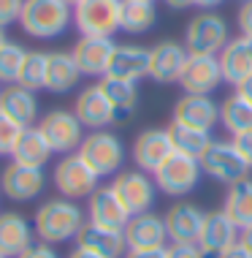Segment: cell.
I'll use <instances>...</instances> for the list:
<instances>
[{"instance_id":"cell-30","label":"cell","mask_w":252,"mask_h":258,"mask_svg":"<svg viewBox=\"0 0 252 258\" xmlns=\"http://www.w3.org/2000/svg\"><path fill=\"white\" fill-rule=\"evenodd\" d=\"M98 85L103 87L106 98L111 101V106L117 111V122L128 120L138 106V87L136 82H125V79H114V76H103Z\"/></svg>"},{"instance_id":"cell-48","label":"cell","mask_w":252,"mask_h":258,"mask_svg":"<svg viewBox=\"0 0 252 258\" xmlns=\"http://www.w3.org/2000/svg\"><path fill=\"white\" fill-rule=\"evenodd\" d=\"M220 3H222V0H195V6H201L204 11H209V9H217Z\"/></svg>"},{"instance_id":"cell-4","label":"cell","mask_w":252,"mask_h":258,"mask_svg":"<svg viewBox=\"0 0 252 258\" xmlns=\"http://www.w3.org/2000/svg\"><path fill=\"white\" fill-rule=\"evenodd\" d=\"M79 155L87 160V166L98 177H109V174H120L125 163V144L122 139L111 131H93L81 139Z\"/></svg>"},{"instance_id":"cell-21","label":"cell","mask_w":252,"mask_h":258,"mask_svg":"<svg viewBox=\"0 0 252 258\" xmlns=\"http://www.w3.org/2000/svg\"><path fill=\"white\" fill-rule=\"evenodd\" d=\"M236 242H239V226L222 209L206 212L204 228H201V236H198V247L204 253H222V250L233 247Z\"/></svg>"},{"instance_id":"cell-15","label":"cell","mask_w":252,"mask_h":258,"mask_svg":"<svg viewBox=\"0 0 252 258\" xmlns=\"http://www.w3.org/2000/svg\"><path fill=\"white\" fill-rule=\"evenodd\" d=\"M46 185L44 169H36V166H25V163H9L0 174V190L6 193L11 201H30L41 196Z\"/></svg>"},{"instance_id":"cell-17","label":"cell","mask_w":252,"mask_h":258,"mask_svg":"<svg viewBox=\"0 0 252 258\" xmlns=\"http://www.w3.org/2000/svg\"><path fill=\"white\" fill-rule=\"evenodd\" d=\"M204 218H206V212L198 204L177 201V204L163 215L168 242H190V245H198L201 228H204Z\"/></svg>"},{"instance_id":"cell-31","label":"cell","mask_w":252,"mask_h":258,"mask_svg":"<svg viewBox=\"0 0 252 258\" xmlns=\"http://www.w3.org/2000/svg\"><path fill=\"white\" fill-rule=\"evenodd\" d=\"M220 122L225 125V131H230V136L247 134L252 131V103L241 93L228 95L220 103Z\"/></svg>"},{"instance_id":"cell-26","label":"cell","mask_w":252,"mask_h":258,"mask_svg":"<svg viewBox=\"0 0 252 258\" xmlns=\"http://www.w3.org/2000/svg\"><path fill=\"white\" fill-rule=\"evenodd\" d=\"M0 111L17 120L19 125L30 128L38 117V98L33 90L22 85H9L6 90H0Z\"/></svg>"},{"instance_id":"cell-20","label":"cell","mask_w":252,"mask_h":258,"mask_svg":"<svg viewBox=\"0 0 252 258\" xmlns=\"http://www.w3.org/2000/svg\"><path fill=\"white\" fill-rule=\"evenodd\" d=\"M114 41L111 38H87L81 36V41L73 46V60L79 66L81 76H106L111 66V54H114Z\"/></svg>"},{"instance_id":"cell-51","label":"cell","mask_w":252,"mask_h":258,"mask_svg":"<svg viewBox=\"0 0 252 258\" xmlns=\"http://www.w3.org/2000/svg\"><path fill=\"white\" fill-rule=\"evenodd\" d=\"M149 3H155V0H149Z\"/></svg>"},{"instance_id":"cell-41","label":"cell","mask_w":252,"mask_h":258,"mask_svg":"<svg viewBox=\"0 0 252 258\" xmlns=\"http://www.w3.org/2000/svg\"><path fill=\"white\" fill-rule=\"evenodd\" d=\"M239 27L241 36H252V0H244L239 9Z\"/></svg>"},{"instance_id":"cell-5","label":"cell","mask_w":252,"mask_h":258,"mask_svg":"<svg viewBox=\"0 0 252 258\" xmlns=\"http://www.w3.org/2000/svg\"><path fill=\"white\" fill-rule=\"evenodd\" d=\"M201 174H204V169H201L198 158H190L185 152L174 150L165 158V163L155 171V185L165 196H185V193H190L198 185Z\"/></svg>"},{"instance_id":"cell-44","label":"cell","mask_w":252,"mask_h":258,"mask_svg":"<svg viewBox=\"0 0 252 258\" xmlns=\"http://www.w3.org/2000/svg\"><path fill=\"white\" fill-rule=\"evenodd\" d=\"M68 258H103L101 253H95V250L84 247V245H76L71 253H68Z\"/></svg>"},{"instance_id":"cell-49","label":"cell","mask_w":252,"mask_h":258,"mask_svg":"<svg viewBox=\"0 0 252 258\" xmlns=\"http://www.w3.org/2000/svg\"><path fill=\"white\" fill-rule=\"evenodd\" d=\"M6 41H9V38H6V30H3V27H0V49H3V46H6Z\"/></svg>"},{"instance_id":"cell-52","label":"cell","mask_w":252,"mask_h":258,"mask_svg":"<svg viewBox=\"0 0 252 258\" xmlns=\"http://www.w3.org/2000/svg\"><path fill=\"white\" fill-rule=\"evenodd\" d=\"M0 258H3V255H0Z\"/></svg>"},{"instance_id":"cell-47","label":"cell","mask_w":252,"mask_h":258,"mask_svg":"<svg viewBox=\"0 0 252 258\" xmlns=\"http://www.w3.org/2000/svg\"><path fill=\"white\" fill-rule=\"evenodd\" d=\"M165 6H171V9L182 11V9H187V6H195V0H165Z\"/></svg>"},{"instance_id":"cell-13","label":"cell","mask_w":252,"mask_h":258,"mask_svg":"<svg viewBox=\"0 0 252 258\" xmlns=\"http://www.w3.org/2000/svg\"><path fill=\"white\" fill-rule=\"evenodd\" d=\"M190 57L185 44L177 41H160L157 46L149 49V79L157 85H174L179 82L182 71H185V62Z\"/></svg>"},{"instance_id":"cell-23","label":"cell","mask_w":252,"mask_h":258,"mask_svg":"<svg viewBox=\"0 0 252 258\" xmlns=\"http://www.w3.org/2000/svg\"><path fill=\"white\" fill-rule=\"evenodd\" d=\"M149 74V49L136 44H117L114 54H111V66L106 76L125 82H138Z\"/></svg>"},{"instance_id":"cell-6","label":"cell","mask_w":252,"mask_h":258,"mask_svg":"<svg viewBox=\"0 0 252 258\" xmlns=\"http://www.w3.org/2000/svg\"><path fill=\"white\" fill-rule=\"evenodd\" d=\"M228 41V25L220 14L204 11L187 22L185 46L190 54H220Z\"/></svg>"},{"instance_id":"cell-42","label":"cell","mask_w":252,"mask_h":258,"mask_svg":"<svg viewBox=\"0 0 252 258\" xmlns=\"http://www.w3.org/2000/svg\"><path fill=\"white\" fill-rule=\"evenodd\" d=\"M204 258H252V253L241 245V242H236L233 247L222 250V253H204Z\"/></svg>"},{"instance_id":"cell-3","label":"cell","mask_w":252,"mask_h":258,"mask_svg":"<svg viewBox=\"0 0 252 258\" xmlns=\"http://www.w3.org/2000/svg\"><path fill=\"white\" fill-rule=\"evenodd\" d=\"M73 25L87 38H111L122 30V0H81L73 6Z\"/></svg>"},{"instance_id":"cell-12","label":"cell","mask_w":252,"mask_h":258,"mask_svg":"<svg viewBox=\"0 0 252 258\" xmlns=\"http://www.w3.org/2000/svg\"><path fill=\"white\" fill-rule=\"evenodd\" d=\"M73 114L90 131H106L109 125L117 122V111L111 106V101L106 98L101 85H90L81 90L73 103Z\"/></svg>"},{"instance_id":"cell-11","label":"cell","mask_w":252,"mask_h":258,"mask_svg":"<svg viewBox=\"0 0 252 258\" xmlns=\"http://www.w3.org/2000/svg\"><path fill=\"white\" fill-rule=\"evenodd\" d=\"M171 152H174V142L168 128H146L133 142V160L144 174H155Z\"/></svg>"},{"instance_id":"cell-33","label":"cell","mask_w":252,"mask_h":258,"mask_svg":"<svg viewBox=\"0 0 252 258\" xmlns=\"http://www.w3.org/2000/svg\"><path fill=\"white\" fill-rule=\"evenodd\" d=\"M171 142L177 152H185L190 158H198L206 152V147L212 144V134L209 131H195V128H185V125H174L171 122Z\"/></svg>"},{"instance_id":"cell-40","label":"cell","mask_w":252,"mask_h":258,"mask_svg":"<svg viewBox=\"0 0 252 258\" xmlns=\"http://www.w3.org/2000/svg\"><path fill=\"white\" fill-rule=\"evenodd\" d=\"M233 144H236V150L241 152V158L247 160V166L252 169V131H247V134H241V136H233Z\"/></svg>"},{"instance_id":"cell-50","label":"cell","mask_w":252,"mask_h":258,"mask_svg":"<svg viewBox=\"0 0 252 258\" xmlns=\"http://www.w3.org/2000/svg\"><path fill=\"white\" fill-rule=\"evenodd\" d=\"M65 3H68V6H79L81 0H65Z\"/></svg>"},{"instance_id":"cell-7","label":"cell","mask_w":252,"mask_h":258,"mask_svg":"<svg viewBox=\"0 0 252 258\" xmlns=\"http://www.w3.org/2000/svg\"><path fill=\"white\" fill-rule=\"evenodd\" d=\"M98 182L101 177L87 166L79 152H71L62 160H57L54 166V187L60 190V196L65 199H84V196H93L98 190Z\"/></svg>"},{"instance_id":"cell-37","label":"cell","mask_w":252,"mask_h":258,"mask_svg":"<svg viewBox=\"0 0 252 258\" xmlns=\"http://www.w3.org/2000/svg\"><path fill=\"white\" fill-rule=\"evenodd\" d=\"M165 258H204V250L190 242H171L165 247Z\"/></svg>"},{"instance_id":"cell-8","label":"cell","mask_w":252,"mask_h":258,"mask_svg":"<svg viewBox=\"0 0 252 258\" xmlns=\"http://www.w3.org/2000/svg\"><path fill=\"white\" fill-rule=\"evenodd\" d=\"M201 169L204 174H209L217 182H225V185H233L244 179L249 174V166L247 160L241 158V152L236 150L233 139L230 142H212L206 147V152L201 155Z\"/></svg>"},{"instance_id":"cell-27","label":"cell","mask_w":252,"mask_h":258,"mask_svg":"<svg viewBox=\"0 0 252 258\" xmlns=\"http://www.w3.org/2000/svg\"><path fill=\"white\" fill-rule=\"evenodd\" d=\"M81 71L71 52H46V90L49 93H68L79 85Z\"/></svg>"},{"instance_id":"cell-45","label":"cell","mask_w":252,"mask_h":258,"mask_svg":"<svg viewBox=\"0 0 252 258\" xmlns=\"http://www.w3.org/2000/svg\"><path fill=\"white\" fill-rule=\"evenodd\" d=\"M236 93H241V95H244V98H247V101L252 103V76H249V79H247V82H241V85H239V87H236Z\"/></svg>"},{"instance_id":"cell-18","label":"cell","mask_w":252,"mask_h":258,"mask_svg":"<svg viewBox=\"0 0 252 258\" xmlns=\"http://www.w3.org/2000/svg\"><path fill=\"white\" fill-rule=\"evenodd\" d=\"M122 231L128 250H163L168 239L163 215H152V212L133 215Z\"/></svg>"},{"instance_id":"cell-32","label":"cell","mask_w":252,"mask_h":258,"mask_svg":"<svg viewBox=\"0 0 252 258\" xmlns=\"http://www.w3.org/2000/svg\"><path fill=\"white\" fill-rule=\"evenodd\" d=\"M157 22L155 3L149 0H122V30L130 36L152 30V25Z\"/></svg>"},{"instance_id":"cell-9","label":"cell","mask_w":252,"mask_h":258,"mask_svg":"<svg viewBox=\"0 0 252 258\" xmlns=\"http://www.w3.org/2000/svg\"><path fill=\"white\" fill-rule=\"evenodd\" d=\"M41 134L46 136V142L52 144L54 152H65L71 155L73 150H79L81 139H84V125L79 122V117L73 111L65 109H52L49 114H44V120L38 122Z\"/></svg>"},{"instance_id":"cell-39","label":"cell","mask_w":252,"mask_h":258,"mask_svg":"<svg viewBox=\"0 0 252 258\" xmlns=\"http://www.w3.org/2000/svg\"><path fill=\"white\" fill-rule=\"evenodd\" d=\"M19 258H60V255L54 253V247H52V245H46V242H38V245L33 242V245L27 247Z\"/></svg>"},{"instance_id":"cell-22","label":"cell","mask_w":252,"mask_h":258,"mask_svg":"<svg viewBox=\"0 0 252 258\" xmlns=\"http://www.w3.org/2000/svg\"><path fill=\"white\" fill-rule=\"evenodd\" d=\"M76 242L95 253H101L103 258H122L128 253V242H125V231L120 228H109V226H101V223H93L87 220L81 226Z\"/></svg>"},{"instance_id":"cell-1","label":"cell","mask_w":252,"mask_h":258,"mask_svg":"<svg viewBox=\"0 0 252 258\" xmlns=\"http://www.w3.org/2000/svg\"><path fill=\"white\" fill-rule=\"evenodd\" d=\"M87 223L81 207L73 199H49L36 209V234L46 245H60V242L76 239L81 226Z\"/></svg>"},{"instance_id":"cell-43","label":"cell","mask_w":252,"mask_h":258,"mask_svg":"<svg viewBox=\"0 0 252 258\" xmlns=\"http://www.w3.org/2000/svg\"><path fill=\"white\" fill-rule=\"evenodd\" d=\"M125 258H165V247L163 250H128Z\"/></svg>"},{"instance_id":"cell-38","label":"cell","mask_w":252,"mask_h":258,"mask_svg":"<svg viewBox=\"0 0 252 258\" xmlns=\"http://www.w3.org/2000/svg\"><path fill=\"white\" fill-rule=\"evenodd\" d=\"M25 0H0V27L19 22V14H22Z\"/></svg>"},{"instance_id":"cell-24","label":"cell","mask_w":252,"mask_h":258,"mask_svg":"<svg viewBox=\"0 0 252 258\" xmlns=\"http://www.w3.org/2000/svg\"><path fill=\"white\" fill-rule=\"evenodd\" d=\"M90 218L93 223H101V226H109V228H122L128 226V220L133 215L125 209V204L120 201V196L114 193V187H98V190L90 196Z\"/></svg>"},{"instance_id":"cell-28","label":"cell","mask_w":252,"mask_h":258,"mask_svg":"<svg viewBox=\"0 0 252 258\" xmlns=\"http://www.w3.org/2000/svg\"><path fill=\"white\" fill-rule=\"evenodd\" d=\"M52 144L46 142V136L41 134L38 125H30V128L22 131V136H19L17 147H14L11 158L17 160V163H25V166H36V169H44L49 163V158H52Z\"/></svg>"},{"instance_id":"cell-14","label":"cell","mask_w":252,"mask_h":258,"mask_svg":"<svg viewBox=\"0 0 252 258\" xmlns=\"http://www.w3.org/2000/svg\"><path fill=\"white\" fill-rule=\"evenodd\" d=\"M220 122V103L212 101V95L185 93L174 106V125H185L195 131H212Z\"/></svg>"},{"instance_id":"cell-36","label":"cell","mask_w":252,"mask_h":258,"mask_svg":"<svg viewBox=\"0 0 252 258\" xmlns=\"http://www.w3.org/2000/svg\"><path fill=\"white\" fill-rule=\"evenodd\" d=\"M22 131H25V125H19L17 120H11L9 114L0 111V155H11L19 136H22Z\"/></svg>"},{"instance_id":"cell-29","label":"cell","mask_w":252,"mask_h":258,"mask_svg":"<svg viewBox=\"0 0 252 258\" xmlns=\"http://www.w3.org/2000/svg\"><path fill=\"white\" fill-rule=\"evenodd\" d=\"M222 212H225L239 228H249L252 226V179L249 177L228 185Z\"/></svg>"},{"instance_id":"cell-46","label":"cell","mask_w":252,"mask_h":258,"mask_svg":"<svg viewBox=\"0 0 252 258\" xmlns=\"http://www.w3.org/2000/svg\"><path fill=\"white\" fill-rule=\"evenodd\" d=\"M239 242H241V245H244V247H247L249 253H252V226H249V228H241V236H239Z\"/></svg>"},{"instance_id":"cell-2","label":"cell","mask_w":252,"mask_h":258,"mask_svg":"<svg viewBox=\"0 0 252 258\" xmlns=\"http://www.w3.org/2000/svg\"><path fill=\"white\" fill-rule=\"evenodd\" d=\"M73 19V11L65 0H25L19 25L33 38H57Z\"/></svg>"},{"instance_id":"cell-10","label":"cell","mask_w":252,"mask_h":258,"mask_svg":"<svg viewBox=\"0 0 252 258\" xmlns=\"http://www.w3.org/2000/svg\"><path fill=\"white\" fill-rule=\"evenodd\" d=\"M222 85V68L217 54H190L185 62V71L179 76V87L185 93L212 95Z\"/></svg>"},{"instance_id":"cell-16","label":"cell","mask_w":252,"mask_h":258,"mask_svg":"<svg viewBox=\"0 0 252 258\" xmlns=\"http://www.w3.org/2000/svg\"><path fill=\"white\" fill-rule=\"evenodd\" d=\"M114 193L120 196V201L125 204L130 215H141L149 212V207L155 204V182L146 177L144 171H122L117 174V179L111 182Z\"/></svg>"},{"instance_id":"cell-25","label":"cell","mask_w":252,"mask_h":258,"mask_svg":"<svg viewBox=\"0 0 252 258\" xmlns=\"http://www.w3.org/2000/svg\"><path fill=\"white\" fill-rule=\"evenodd\" d=\"M30 245H33V228L25 220V215L17 212L0 215V255L19 258Z\"/></svg>"},{"instance_id":"cell-35","label":"cell","mask_w":252,"mask_h":258,"mask_svg":"<svg viewBox=\"0 0 252 258\" xmlns=\"http://www.w3.org/2000/svg\"><path fill=\"white\" fill-rule=\"evenodd\" d=\"M25 54H27V49H22L17 41H6V46L0 49V82L3 85H17Z\"/></svg>"},{"instance_id":"cell-19","label":"cell","mask_w":252,"mask_h":258,"mask_svg":"<svg viewBox=\"0 0 252 258\" xmlns=\"http://www.w3.org/2000/svg\"><path fill=\"white\" fill-rule=\"evenodd\" d=\"M222 68V82L239 87L241 82H247L252 76V36H239L230 38L222 52L217 54Z\"/></svg>"},{"instance_id":"cell-34","label":"cell","mask_w":252,"mask_h":258,"mask_svg":"<svg viewBox=\"0 0 252 258\" xmlns=\"http://www.w3.org/2000/svg\"><path fill=\"white\" fill-rule=\"evenodd\" d=\"M17 85L33 90V93L41 87H46V52H27L25 54Z\"/></svg>"}]
</instances>
